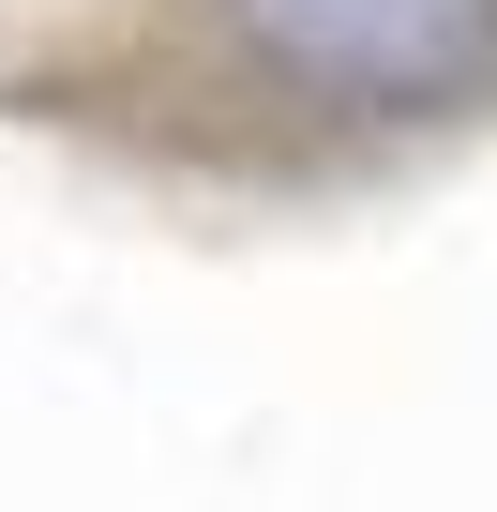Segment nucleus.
Segmentation results:
<instances>
[{
    "label": "nucleus",
    "mask_w": 497,
    "mask_h": 512,
    "mask_svg": "<svg viewBox=\"0 0 497 512\" xmlns=\"http://www.w3.org/2000/svg\"><path fill=\"white\" fill-rule=\"evenodd\" d=\"M0 136L181 241H332L497 151V0H0Z\"/></svg>",
    "instance_id": "obj_1"
}]
</instances>
